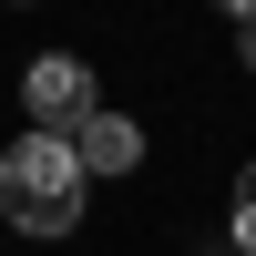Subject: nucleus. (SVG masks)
Instances as JSON below:
<instances>
[{"instance_id": "nucleus-1", "label": "nucleus", "mask_w": 256, "mask_h": 256, "mask_svg": "<svg viewBox=\"0 0 256 256\" xmlns=\"http://www.w3.org/2000/svg\"><path fill=\"white\" fill-rule=\"evenodd\" d=\"M82 164H72V144L62 134H20L10 154H0V216L20 226V236H72L82 226Z\"/></svg>"}, {"instance_id": "nucleus-2", "label": "nucleus", "mask_w": 256, "mask_h": 256, "mask_svg": "<svg viewBox=\"0 0 256 256\" xmlns=\"http://www.w3.org/2000/svg\"><path fill=\"white\" fill-rule=\"evenodd\" d=\"M92 102H102V92H92V72H82L72 52H41L31 72H20V113H31V134H72Z\"/></svg>"}, {"instance_id": "nucleus-3", "label": "nucleus", "mask_w": 256, "mask_h": 256, "mask_svg": "<svg viewBox=\"0 0 256 256\" xmlns=\"http://www.w3.org/2000/svg\"><path fill=\"white\" fill-rule=\"evenodd\" d=\"M62 144H72L82 174H134V164H144V123H134V113H102V102H92Z\"/></svg>"}, {"instance_id": "nucleus-4", "label": "nucleus", "mask_w": 256, "mask_h": 256, "mask_svg": "<svg viewBox=\"0 0 256 256\" xmlns=\"http://www.w3.org/2000/svg\"><path fill=\"white\" fill-rule=\"evenodd\" d=\"M226 246H246V256H256V164L236 174V216H226Z\"/></svg>"}, {"instance_id": "nucleus-5", "label": "nucleus", "mask_w": 256, "mask_h": 256, "mask_svg": "<svg viewBox=\"0 0 256 256\" xmlns=\"http://www.w3.org/2000/svg\"><path fill=\"white\" fill-rule=\"evenodd\" d=\"M236 52H246V72H256V10H246V20H236Z\"/></svg>"}, {"instance_id": "nucleus-6", "label": "nucleus", "mask_w": 256, "mask_h": 256, "mask_svg": "<svg viewBox=\"0 0 256 256\" xmlns=\"http://www.w3.org/2000/svg\"><path fill=\"white\" fill-rule=\"evenodd\" d=\"M226 10H236V20H246V10H256V0H226Z\"/></svg>"}, {"instance_id": "nucleus-7", "label": "nucleus", "mask_w": 256, "mask_h": 256, "mask_svg": "<svg viewBox=\"0 0 256 256\" xmlns=\"http://www.w3.org/2000/svg\"><path fill=\"white\" fill-rule=\"evenodd\" d=\"M216 256H246V246H216Z\"/></svg>"}]
</instances>
